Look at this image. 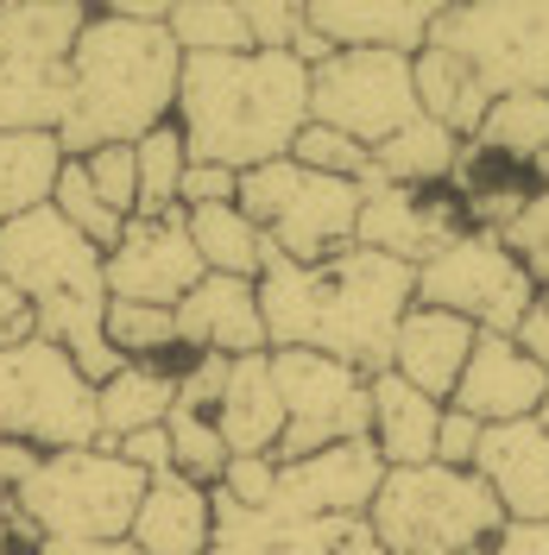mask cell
I'll use <instances>...</instances> for the list:
<instances>
[{
	"label": "cell",
	"mask_w": 549,
	"mask_h": 555,
	"mask_svg": "<svg viewBox=\"0 0 549 555\" xmlns=\"http://www.w3.org/2000/svg\"><path fill=\"white\" fill-rule=\"evenodd\" d=\"M215 429L228 454H278V436H284V404H278L272 385V353H246V360H228V385H221V404H215Z\"/></svg>",
	"instance_id": "44dd1931"
},
{
	"label": "cell",
	"mask_w": 549,
	"mask_h": 555,
	"mask_svg": "<svg viewBox=\"0 0 549 555\" xmlns=\"http://www.w3.org/2000/svg\"><path fill=\"white\" fill-rule=\"evenodd\" d=\"M367 398H373V423H367V442L379 449L385 474L392 467H430L436 461V423H443V404L411 391L392 373H373L367 379Z\"/></svg>",
	"instance_id": "603a6c76"
},
{
	"label": "cell",
	"mask_w": 549,
	"mask_h": 555,
	"mask_svg": "<svg viewBox=\"0 0 549 555\" xmlns=\"http://www.w3.org/2000/svg\"><path fill=\"white\" fill-rule=\"evenodd\" d=\"M114 454H120L133 474H145V480L171 474V436H165V423H158V429H139V436H127V442H114Z\"/></svg>",
	"instance_id": "f6af8a7d"
},
{
	"label": "cell",
	"mask_w": 549,
	"mask_h": 555,
	"mask_svg": "<svg viewBox=\"0 0 549 555\" xmlns=\"http://www.w3.org/2000/svg\"><path fill=\"white\" fill-rule=\"evenodd\" d=\"M107 347L120 353V366H177V328L171 310H145V304H107L102 315Z\"/></svg>",
	"instance_id": "836d02e7"
},
{
	"label": "cell",
	"mask_w": 549,
	"mask_h": 555,
	"mask_svg": "<svg viewBox=\"0 0 549 555\" xmlns=\"http://www.w3.org/2000/svg\"><path fill=\"white\" fill-rule=\"evenodd\" d=\"M183 366V360H177ZM177 366H120L95 385V442L114 449L139 429H158L177 404Z\"/></svg>",
	"instance_id": "d4e9b609"
},
{
	"label": "cell",
	"mask_w": 549,
	"mask_h": 555,
	"mask_svg": "<svg viewBox=\"0 0 549 555\" xmlns=\"http://www.w3.org/2000/svg\"><path fill=\"white\" fill-rule=\"evenodd\" d=\"M58 171H64L58 133H0V221L51 203Z\"/></svg>",
	"instance_id": "1f68e13d"
},
{
	"label": "cell",
	"mask_w": 549,
	"mask_h": 555,
	"mask_svg": "<svg viewBox=\"0 0 549 555\" xmlns=\"http://www.w3.org/2000/svg\"><path fill=\"white\" fill-rule=\"evenodd\" d=\"M69 114L58 127L64 158H82L95 145H133L152 127L171 120L183 51L165 26L120 20L114 7H89V26L69 51Z\"/></svg>",
	"instance_id": "3957f363"
},
{
	"label": "cell",
	"mask_w": 549,
	"mask_h": 555,
	"mask_svg": "<svg viewBox=\"0 0 549 555\" xmlns=\"http://www.w3.org/2000/svg\"><path fill=\"white\" fill-rule=\"evenodd\" d=\"M474 449H481V423L443 404V423H436V467H474Z\"/></svg>",
	"instance_id": "7bdbcfd3"
},
{
	"label": "cell",
	"mask_w": 549,
	"mask_h": 555,
	"mask_svg": "<svg viewBox=\"0 0 549 555\" xmlns=\"http://www.w3.org/2000/svg\"><path fill=\"white\" fill-rule=\"evenodd\" d=\"M0 555H13V550H0Z\"/></svg>",
	"instance_id": "6f0895ef"
},
{
	"label": "cell",
	"mask_w": 549,
	"mask_h": 555,
	"mask_svg": "<svg viewBox=\"0 0 549 555\" xmlns=\"http://www.w3.org/2000/svg\"><path fill=\"white\" fill-rule=\"evenodd\" d=\"M177 353H215V360H246V353H272L266 322H259V291L246 278H215L203 272L196 291L171 310Z\"/></svg>",
	"instance_id": "ac0fdd59"
},
{
	"label": "cell",
	"mask_w": 549,
	"mask_h": 555,
	"mask_svg": "<svg viewBox=\"0 0 549 555\" xmlns=\"http://www.w3.org/2000/svg\"><path fill=\"white\" fill-rule=\"evenodd\" d=\"M430 44L461 57L486 95H549V0H443Z\"/></svg>",
	"instance_id": "ba28073f"
},
{
	"label": "cell",
	"mask_w": 549,
	"mask_h": 555,
	"mask_svg": "<svg viewBox=\"0 0 549 555\" xmlns=\"http://www.w3.org/2000/svg\"><path fill=\"white\" fill-rule=\"evenodd\" d=\"M234 208L272 241L278 259L291 266H322L342 246H354V221H360V183L342 177H316L291 158L241 171L234 183Z\"/></svg>",
	"instance_id": "52a82bcc"
},
{
	"label": "cell",
	"mask_w": 549,
	"mask_h": 555,
	"mask_svg": "<svg viewBox=\"0 0 549 555\" xmlns=\"http://www.w3.org/2000/svg\"><path fill=\"white\" fill-rule=\"evenodd\" d=\"M234 183H241V177L221 171V165H190V171H183V190H177V208H221V203H234Z\"/></svg>",
	"instance_id": "ee69618b"
},
{
	"label": "cell",
	"mask_w": 549,
	"mask_h": 555,
	"mask_svg": "<svg viewBox=\"0 0 549 555\" xmlns=\"http://www.w3.org/2000/svg\"><path fill=\"white\" fill-rule=\"evenodd\" d=\"M165 436H171V474H177V480L215 492L221 467L234 461V454H228V442H221V429H215V416H196V411H177V404H171V416H165Z\"/></svg>",
	"instance_id": "d590c367"
},
{
	"label": "cell",
	"mask_w": 549,
	"mask_h": 555,
	"mask_svg": "<svg viewBox=\"0 0 549 555\" xmlns=\"http://www.w3.org/2000/svg\"><path fill=\"white\" fill-rule=\"evenodd\" d=\"M417 120L411 57L392 51H329L309 64V127L354 139V145H385Z\"/></svg>",
	"instance_id": "8fae6325"
},
{
	"label": "cell",
	"mask_w": 549,
	"mask_h": 555,
	"mask_svg": "<svg viewBox=\"0 0 549 555\" xmlns=\"http://www.w3.org/2000/svg\"><path fill=\"white\" fill-rule=\"evenodd\" d=\"M26 335H33V310H26V304H20V297L0 284V347L26 341Z\"/></svg>",
	"instance_id": "816d5d0a"
},
{
	"label": "cell",
	"mask_w": 549,
	"mask_h": 555,
	"mask_svg": "<svg viewBox=\"0 0 549 555\" xmlns=\"http://www.w3.org/2000/svg\"><path fill=\"white\" fill-rule=\"evenodd\" d=\"M329 555H385V543L373 537L367 518H342V524H329Z\"/></svg>",
	"instance_id": "681fc988"
},
{
	"label": "cell",
	"mask_w": 549,
	"mask_h": 555,
	"mask_svg": "<svg viewBox=\"0 0 549 555\" xmlns=\"http://www.w3.org/2000/svg\"><path fill=\"white\" fill-rule=\"evenodd\" d=\"M76 165H82V177H89V190H95V196H102L120 221H133V208H139L133 145H95V152H82Z\"/></svg>",
	"instance_id": "f35d334b"
},
{
	"label": "cell",
	"mask_w": 549,
	"mask_h": 555,
	"mask_svg": "<svg viewBox=\"0 0 549 555\" xmlns=\"http://www.w3.org/2000/svg\"><path fill=\"white\" fill-rule=\"evenodd\" d=\"M64 114H69L64 64L0 57V133H58Z\"/></svg>",
	"instance_id": "f546056e"
},
{
	"label": "cell",
	"mask_w": 549,
	"mask_h": 555,
	"mask_svg": "<svg viewBox=\"0 0 549 555\" xmlns=\"http://www.w3.org/2000/svg\"><path fill=\"white\" fill-rule=\"evenodd\" d=\"M367 524L385 555H468L506 530L499 499L474 467H392L379 480Z\"/></svg>",
	"instance_id": "8992f818"
},
{
	"label": "cell",
	"mask_w": 549,
	"mask_h": 555,
	"mask_svg": "<svg viewBox=\"0 0 549 555\" xmlns=\"http://www.w3.org/2000/svg\"><path fill=\"white\" fill-rule=\"evenodd\" d=\"M165 33L183 57H246L253 51L241 0H177Z\"/></svg>",
	"instance_id": "d6a6232c"
},
{
	"label": "cell",
	"mask_w": 549,
	"mask_h": 555,
	"mask_svg": "<svg viewBox=\"0 0 549 555\" xmlns=\"http://www.w3.org/2000/svg\"><path fill=\"white\" fill-rule=\"evenodd\" d=\"M203 278V259L190 246L183 208L171 215H133L120 241L102 253L107 304H145V310H177Z\"/></svg>",
	"instance_id": "4fadbf2b"
},
{
	"label": "cell",
	"mask_w": 549,
	"mask_h": 555,
	"mask_svg": "<svg viewBox=\"0 0 549 555\" xmlns=\"http://www.w3.org/2000/svg\"><path fill=\"white\" fill-rule=\"evenodd\" d=\"M468 228L461 196L455 190H405V183H385V177H360V221H354V246L385 253L398 266H423L436 246H448Z\"/></svg>",
	"instance_id": "5bb4252c"
},
{
	"label": "cell",
	"mask_w": 549,
	"mask_h": 555,
	"mask_svg": "<svg viewBox=\"0 0 549 555\" xmlns=\"http://www.w3.org/2000/svg\"><path fill=\"white\" fill-rule=\"evenodd\" d=\"M379 480H385V461H379V449L367 436H360V442H335V449H316V454H304V461H284L266 512L304 518V524L367 518Z\"/></svg>",
	"instance_id": "9a60e30c"
},
{
	"label": "cell",
	"mask_w": 549,
	"mask_h": 555,
	"mask_svg": "<svg viewBox=\"0 0 549 555\" xmlns=\"http://www.w3.org/2000/svg\"><path fill=\"white\" fill-rule=\"evenodd\" d=\"M474 341H481V328H468L461 315L411 304L405 322H398V335H392V360H385V373L405 379L411 391H423V398L448 404V391H455V379H461V366H468Z\"/></svg>",
	"instance_id": "ffe728a7"
},
{
	"label": "cell",
	"mask_w": 549,
	"mask_h": 555,
	"mask_svg": "<svg viewBox=\"0 0 549 555\" xmlns=\"http://www.w3.org/2000/svg\"><path fill=\"white\" fill-rule=\"evenodd\" d=\"M468 152H481L493 165H512V171H531L549 152V95H499L474 127Z\"/></svg>",
	"instance_id": "4dcf8cb0"
},
{
	"label": "cell",
	"mask_w": 549,
	"mask_h": 555,
	"mask_svg": "<svg viewBox=\"0 0 549 555\" xmlns=\"http://www.w3.org/2000/svg\"><path fill=\"white\" fill-rule=\"evenodd\" d=\"M183 171H190V152H183V133H177L171 120L152 127L145 139H133V177H139L133 215H171L177 190H183Z\"/></svg>",
	"instance_id": "e575fe53"
},
{
	"label": "cell",
	"mask_w": 549,
	"mask_h": 555,
	"mask_svg": "<svg viewBox=\"0 0 549 555\" xmlns=\"http://www.w3.org/2000/svg\"><path fill=\"white\" fill-rule=\"evenodd\" d=\"M0 442L38 454L95 449V385L69 366L64 347L38 335L0 347Z\"/></svg>",
	"instance_id": "9c48e42d"
},
{
	"label": "cell",
	"mask_w": 549,
	"mask_h": 555,
	"mask_svg": "<svg viewBox=\"0 0 549 555\" xmlns=\"http://www.w3.org/2000/svg\"><path fill=\"white\" fill-rule=\"evenodd\" d=\"M0 284L33 310L38 341L64 347L69 366L89 385L120 373V353L102 335V315H107L102 253L82 241L51 203L0 221Z\"/></svg>",
	"instance_id": "277c9868"
},
{
	"label": "cell",
	"mask_w": 549,
	"mask_h": 555,
	"mask_svg": "<svg viewBox=\"0 0 549 555\" xmlns=\"http://www.w3.org/2000/svg\"><path fill=\"white\" fill-rule=\"evenodd\" d=\"M38 461H44V454L26 449V442H0V486H7V492H13V486H26Z\"/></svg>",
	"instance_id": "f907efd6"
},
{
	"label": "cell",
	"mask_w": 549,
	"mask_h": 555,
	"mask_svg": "<svg viewBox=\"0 0 549 555\" xmlns=\"http://www.w3.org/2000/svg\"><path fill=\"white\" fill-rule=\"evenodd\" d=\"M411 278H417V304L423 310L461 315L481 335H518L524 310L537 304V284L524 272V259L499 234H486V228H461Z\"/></svg>",
	"instance_id": "30bf717a"
},
{
	"label": "cell",
	"mask_w": 549,
	"mask_h": 555,
	"mask_svg": "<svg viewBox=\"0 0 549 555\" xmlns=\"http://www.w3.org/2000/svg\"><path fill=\"white\" fill-rule=\"evenodd\" d=\"M208 530H215V512H208V492L177 474H158L139 492V512L127 524V543L139 555H203Z\"/></svg>",
	"instance_id": "7402d4cb"
},
{
	"label": "cell",
	"mask_w": 549,
	"mask_h": 555,
	"mask_svg": "<svg viewBox=\"0 0 549 555\" xmlns=\"http://www.w3.org/2000/svg\"><path fill=\"white\" fill-rule=\"evenodd\" d=\"M499 241L512 246V253H524V246H537V241H549V177L531 190V203L518 208V221L499 234Z\"/></svg>",
	"instance_id": "bcb514c9"
},
{
	"label": "cell",
	"mask_w": 549,
	"mask_h": 555,
	"mask_svg": "<svg viewBox=\"0 0 549 555\" xmlns=\"http://www.w3.org/2000/svg\"><path fill=\"white\" fill-rule=\"evenodd\" d=\"M33 555H139V550L120 537V543H38Z\"/></svg>",
	"instance_id": "f5cc1de1"
},
{
	"label": "cell",
	"mask_w": 549,
	"mask_h": 555,
	"mask_svg": "<svg viewBox=\"0 0 549 555\" xmlns=\"http://www.w3.org/2000/svg\"><path fill=\"white\" fill-rule=\"evenodd\" d=\"M544 385H549V373L512 335H481L474 353H468V366H461V379H455V391H448V411L474 416L481 429H493V423H524V416H537Z\"/></svg>",
	"instance_id": "2e32d148"
},
{
	"label": "cell",
	"mask_w": 549,
	"mask_h": 555,
	"mask_svg": "<svg viewBox=\"0 0 549 555\" xmlns=\"http://www.w3.org/2000/svg\"><path fill=\"white\" fill-rule=\"evenodd\" d=\"M208 512H215V530H208L203 555H329V524L246 512L221 492H208Z\"/></svg>",
	"instance_id": "cb8c5ba5"
},
{
	"label": "cell",
	"mask_w": 549,
	"mask_h": 555,
	"mask_svg": "<svg viewBox=\"0 0 549 555\" xmlns=\"http://www.w3.org/2000/svg\"><path fill=\"white\" fill-rule=\"evenodd\" d=\"M474 474L499 499L506 524H549V436L531 416L524 423H493V429H481Z\"/></svg>",
	"instance_id": "d6986e66"
},
{
	"label": "cell",
	"mask_w": 549,
	"mask_h": 555,
	"mask_svg": "<svg viewBox=\"0 0 549 555\" xmlns=\"http://www.w3.org/2000/svg\"><path fill=\"white\" fill-rule=\"evenodd\" d=\"M518 259H524V272H531V284H537V291H549V241L524 246V253H518Z\"/></svg>",
	"instance_id": "db71d44e"
},
{
	"label": "cell",
	"mask_w": 549,
	"mask_h": 555,
	"mask_svg": "<svg viewBox=\"0 0 549 555\" xmlns=\"http://www.w3.org/2000/svg\"><path fill=\"white\" fill-rule=\"evenodd\" d=\"M253 291H259V322H266L272 353L278 347H309V353H329L367 379L385 373L392 335L417 304L411 266L367 253V246H342L322 266L272 259Z\"/></svg>",
	"instance_id": "6da1fadb"
},
{
	"label": "cell",
	"mask_w": 549,
	"mask_h": 555,
	"mask_svg": "<svg viewBox=\"0 0 549 555\" xmlns=\"http://www.w3.org/2000/svg\"><path fill=\"white\" fill-rule=\"evenodd\" d=\"M272 385H278V404H284V436H278V454H272L278 467L304 461L316 449H335V442H360L367 423H373L367 373H354V366L329 360V353L278 347Z\"/></svg>",
	"instance_id": "7c38bea8"
},
{
	"label": "cell",
	"mask_w": 549,
	"mask_h": 555,
	"mask_svg": "<svg viewBox=\"0 0 549 555\" xmlns=\"http://www.w3.org/2000/svg\"><path fill=\"white\" fill-rule=\"evenodd\" d=\"M512 341L524 347V353H531V360H537V366L549 373V291H537V304L524 310V322H518Z\"/></svg>",
	"instance_id": "c3c4849f"
},
{
	"label": "cell",
	"mask_w": 549,
	"mask_h": 555,
	"mask_svg": "<svg viewBox=\"0 0 549 555\" xmlns=\"http://www.w3.org/2000/svg\"><path fill=\"white\" fill-rule=\"evenodd\" d=\"M455 171H461V139L443 133L423 114H417L405 133H392L385 145H373V177L405 183V190H448Z\"/></svg>",
	"instance_id": "f1b7e54d"
},
{
	"label": "cell",
	"mask_w": 549,
	"mask_h": 555,
	"mask_svg": "<svg viewBox=\"0 0 549 555\" xmlns=\"http://www.w3.org/2000/svg\"><path fill=\"white\" fill-rule=\"evenodd\" d=\"M411 89H417V114L436 120L443 133H455L461 145L474 139V127L493 107V95L474 82V69L461 64V57H448V51H436V44H423L411 57Z\"/></svg>",
	"instance_id": "484cf974"
},
{
	"label": "cell",
	"mask_w": 549,
	"mask_h": 555,
	"mask_svg": "<svg viewBox=\"0 0 549 555\" xmlns=\"http://www.w3.org/2000/svg\"><path fill=\"white\" fill-rule=\"evenodd\" d=\"M246 33H253V51H291V38L304 26V7L291 0H241Z\"/></svg>",
	"instance_id": "b9f144b4"
},
{
	"label": "cell",
	"mask_w": 549,
	"mask_h": 555,
	"mask_svg": "<svg viewBox=\"0 0 549 555\" xmlns=\"http://www.w3.org/2000/svg\"><path fill=\"white\" fill-rule=\"evenodd\" d=\"M89 0H0V51L20 64H69Z\"/></svg>",
	"instance_id": "4316f807"
},
{
	"label": "cell",
	"mask_w": 549,
	"mask_h": 555,
	"mask_svg": "<svg viewBox=\"0 0 549 555\" xmlns=\"http://www.w3.org/2000/svg\"><path fill=\"white\" fill-rule=\"evenodd\" d=\"M145 474H133L114 449H58L33 467V480L13 486L20 555L38 543H120L139 512Z\"/></svg>",
	"instance_id": "5b68a950"
},
{
	"label": "cell",
	"mask_w": 549,
	"mask_h": 555,
	"mask_svg": "<svg viewBox=\"0 0 549 555\" xmlns=\"http://www.w3.org/2000/svg\"><path fill=\"white\" fill-rule=\"evenodd\" d=\"M531 423H537V429L549 436V385H544V398H537V416H531Z\"/></svg>",
	"instance_id": "9f6ffc18"
},
{
	"label": "cell",
	"mask_w": 549,
	"mask_h": 555,
	"mask_svg": "<svg viewBox=\"0 0 549 555\" xmlns=\"http://www.w3.org/2000/svg\"><path fill=\"white\" fill-rule=\"evenodd\" d=\"M291 165H304V171H316V177L360 183V177L373 171V152L354 145V139H342V133H329V127H304V133L291 139Z\"/></svg>",
	"instance_id": "74e56055"
},
{
	"label": "cell",
	"mask_w": 549,
	"mask_h": 555,
	"mask_svg": "<svg viewBox=\"0 0 549 555\" xmlns=\"http://www.w3.org/2000/svg\"><path fill=\"white\" fill-rule=\"evenodd\" d=\"M183 228H190V246H196L203 272H215V278H246V284H259V272L278 259L272 241H266V234H259L234 203L183 208Z\"/></svg>",
	"instance_id": "83f0119b"
},
{
	"label": "cell",
	"mask_w": 549,
	"mask_h": 555,
	"mask_svg": "<svg viewBox=\"0 0 549 555\" xmlns=\"http://www.w3.org/2000/svg\"><path fill=\"white\" fill-rule=\"evenodd\" d=\"M0 57H7V51H0Z\"/></svg>",
	"instance_id": "680465c9"
},
{
	"label": "cell",
	"mask_w": 549,
	"mask_h": 555,
	"mask_svg": "<svg viewBox=\"0 0 549 555\" xmlns=\"http://www.w3.org/2000/svg\"><path fill=\"white\" fill-rule=\"evenodd\" d=\"M468 555H549V524H506L499 537H486Z\"/></svg>",
	"instance_id": "7dc6e473"
},
{
	"label": "cell",
	"mask_w": 549,
	"mask_h": 555,
	"mask_svg": "<svg viewBox=\"0 0 549 555\" xmlns=\"http://www.w3.org/2000/svg\"><path fill=\"white\" fill-rule=\"evenodd\" d=\"M51 208H58L69 228L95 246V253H107V246L120 241V228H127V221H120V215H114V208L95 196V190H89V177H82V165H76V158H64L58 190H51Z\"/></svg>",
	"instance_id": "8d00e7d4"
},
{
	"label": "cell",
	"mask_w": 549,
	"mask_h": 555,
	"mask_svg": "<svg viewBox=\"0 0 549 555\" xmlns=\"http://www.w3.org/2000/svg\"><path fill=\"white\" fill-rule=\"evenodd\" d=\"M171 127L183 133L190 165H221L234 177L278 165L309 127V69L291 51L183 57Z\"/></svg>",
	"instance_id": "7a4b0ae2"
},
{
	"label": "cell",
	"mask_w": 549,
	"mask_h": 555,
	"mask_svg": "<svg viewBox=\"0 0 549 555\" xmlns=\"http://www.w3.org/2000/svg\"><path fill=\"white\" fill-rule=\"evenodd\" d=\"M443 0H309L304 26L329 51H392V57H417L430 44Z\"/></svg>",
	"instance_id": "e0dca14e"
},
{
	"label": "cell",
	"mask_w": 549,
	"mask_h": 555,
	"mask_svg": "<svg viewBox=\"0 0 549 555\" xmlns=\"http://www.w3.org/2000/svg\"><path fill=\"white\" fill-rule=\"evenodd\" d=\"M0 550L20 555V518H13V492L0 486Z\"/></svg>",
	"instance_id": "11a10c76"
},
{
	"label": "cell",
	"mask_w": 549,
	"mask_h": 555,
	"mask_svg": "<svg viewBox=\"0 0 549 555\" xmlns=\"http://www.w3.org/2000/svg\"><path fill=\"white\" fill-rule=\"evenodd\" d=\"M221 385H228V360H215V353H183V366H177V411L215 416Z\"/></svg>",
	"instance_id": "60d3db41"
},
{
	"label": "cell",
	"mask_w": 549,
	"mask_h": 555,
	"mask_svg": "<svg viewBox=\"0 0 549 555\" xmlns=\"http://www.w3.org/2000/svg\"><path fill=\"white\" fill-rule=\"evenodd\" d=\"M272 486H278V461H266V454H234V461L221 467L215 492L234 499V505H246V512H266V505H272Z\"/></svg>",
	"instance_id": "ab89813d"
}]
</instances>
